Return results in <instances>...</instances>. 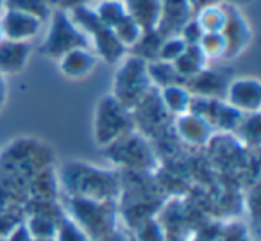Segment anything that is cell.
Listing matches in <instances>:
<instances>
[{
  "mask_svg": "<svg viewBox=\"0 0 261 241\" xmlns=\"http://www.w3.org/2000/svg\"><path fill=\"white\" fill-rule=\"evenodd\" d=\"M127 15L135 20L142 31L158 29L163 0H122Z\"/></svg>",
  "mask_w": 261,
  "mask_h": 241,
  "instance_id": "cell-16",
  "label": "cell"
},
{
  "mask_svg": "<svg viewBox=\"0 0 261 241\" xmlns=\"http://www.w3.org/2000/svg\"><path fill=\"white\" fill-rule=\"evenodd\" d=\"M6 97H8V88H6V81L4 77L0 75V109L6 104Z\"/></svg>",
  "mask_w": 261,
  "mask_h": 241,
  "instance_id": "cell-32",
  "label": "cell"
},
{
  "mask_svg": "<svg viewBox=\"0 0 261 241\" xmlns=\"http://www.w3.org/2000/svg\"><path fill=\"white\" fill-rule=\"evenodd\" d=\"M225 11H227V20H225L222 34L225 38L227 50H225L224 59H232V58H238L250 45L252 31H250L249 22L245 20V16L240 11L238 6H232L229 2H225Z\"/></svg>",
  "mask_w": 261,
  "mask_h": 241,
  "instance_id": "cell-9",
  "label": "cell"
},
{
  "mask_svg": "<svg viewBox=\"0 0 261 241\" xmlns=\"http://www.w3.org/2000/svg\"><path fill=\"white\" fill-rule=\"evenodd\" d=\"M185 48H186V41L181 36H168L161 43L158 59L165 63H174L185 52Z\"/></svg>",
  "mask_w": 261,
  "mask_h": 241,
  "instance_id": "cell-29",
  "label": "cell"
},
{
  "mask_svg": "<svg viewBox=\"0 0 261 241\" xmlns=\"http://www.w3.org/2000/svg\"><path fill=\"white\" fill-rule=\"evenodd\" d=\"M193 18L188 0H163L158 33L163 38L179 36L181 29Z\"/></svg>",
  "mask_w": 261,
  "mask_h": 241,
  "instance_id": "cell-13",
  "label": "cell"
},
{
  "mask_svg": "<svg viewBox=\"0 0 261 241\" xmlns=\"http://www.w3.org/2000/svg\"><path fill=\"white\" fill-rule=\"evenodd\" d=\"M45 22L27 13L11 11L4 9V16L0 18V27H2V36L6 40L13 41H27L29 43L34 36H38Z\"/></svg>",
  "mask_w": 261,
  "mask_h": 241,
  "instance_id": "cell-11",
  "label": "cell"
},
{
  "mask_svg": "<svg viewBox=\"0 0 261 241\" xmlns=\"http://www.w3.org/2000/svg\"><path fill=\"white\" fill-rule=\"evenodd\" d=\"M147 70H149L150 83H152V86L156 90L170 86V84H185V81L179 77V73L175 72L172 63H165L156 59V61L147 63Z\"/></svg>",
  "mask_w": 261,
  "mask_h": 241,
  "instance_id": "cell-21",
  "label": "cell"
},
{
  "mask_svg": "<svg viewBox=\"0 0 261 241\" xmlns=\"http://www.w3.org/2000/svg\"><path fill=\"white\" fill-rule=\"evenodd\" d=\"M234 132L238 134V141L242 145L257 147V143H259V113L243 115Z\"/></svg>",
  "mask_w": 261,
  "mask_h": 241,
  "instance_id": "cell-25",
  "label": "cell"
},
{
  "mask_svg": "<svg viewBox=\"0 0 261 241\" xmlns=\"http://www.w3.org/2000/svg\"><path fill=\"white\" fill-rule=\"evenodd\" d=\"M50 23H48V33L45 36L43 43H41V54L47 58L58 61L61 56L66 52L73 50V48L81 47H90V40L84 36V33L72 22L70 15L66 11L50 13Z\"/></svg>",
  "mask_w": 261,
  "mask_h": 241,
  "instance_id": "cell-6",
  "label": "cell"
},
{
  "mask_svg": "<svg viewBox=\"0 0 261 241\" xmlns=\"http://www.w3.org/2000/svg\"><path fill=\"white\" fill-rule=\"evenodd\" d=\"M218 2H222V0H188V4H190V8H192L193 15H195L197 11H200V9L207 8V6L218 4Z\"/></svg>",
  "mask_w": 261,
  "mask_h": 241,
  "instance_id": "cell-31",
  "label": "cell"
},
{
  "mask_svg": "<svg viewBox=\"0 0 261 241\" xmlns=\"http://www.w3.org/2000/svg\"><path fill=\"white\" fill-rule=\"evenodd\" d=\"M54 241H91V239L66 212H63L58 220Z\"/></svg>",
  "mask_w": 261,
  "mask_h": 241,
  "instance_id": "cell-27",
  "label": "cell"
},
{
  "mask_svg": "<svg viewBox=\"0 0 261 241\" xmlns=\"http://www.w3.org/2000/svg\"><path fill=\"white\" fill-rule=\"evenodd\" d=\"M202 48L204 56L207 59H224L225 58V50H227V45H225V38L222 33H206L202 34L199 43Z\"/></svg>",
  "mask_w": 261,
  "mask_h": 241,
  "instance_id": "cell-28",
  "label": "cell"
},
{
  "mask_svg": "<svg viewBox=\"0 0 261 241\" xmlns=\"http://www.w3.org/2000/svg\"><path fill=\"white\" fill-rule=\"evenodd\" d=\"M152 88L147 61L133 54L123 56L113 75V97L129 111H133Z\"/></svg>",
  "mask_w": 261,
  "mask_h": 241,
  "instance_id": "cell-4",
  "label": "cell"
},
{
  "mask_svg": "<svg viewBox=\"0 0 261 241\" xmlns=\"http://www.w3.org/2000/svg\"><path fill=\"white\" fill-rule=\"evenodd\" d=\"M4 8V0H0V9Z\"/></svg>",
  "mask_w": 261,
  "mask_h": 241,
  "instance_id": "cell-35",
  "label": "cell"
},
{
  "mask_svg": "<svg viewBox=\"0 0 261 241\" xmlns=\"http://www.w3.org/2000/svg\"><path fill=\"white\" fill-rule=\"evenodd\" d=\"M98 58L90 47H81L73 48V50L66 52L65 56L58 59V68L59 73L66 79L79 81L88 77L95 68H97Z\"/></svg>",
  "mask_w": 261,
  "mask_h": 241,
  "instance_id": "cell-12",
  "label": "cell"
},
{
  "mask_svg": "<svg viewBox=\"0 0 261 241\" xmlns=\"http://www.w3.org/2000/svg\"><path fill=\"white\" fill-rule=\"evenodd\" d=\"M59 216L58 218H52L50 215H45V212H38V211L34 212L25 225L31 239H54Z\"/></svg>",
  "mask_w": 261,
  "mask_h": 241,
  "instance_id": "cell-22",
  "label": "cell"
},
{
  "mask_svg": "<svg viewBox=\"0 0 261 241\" xmlns=\"http://www.w3.org/2000/svg\"><path fill=\"white\" fill-rule=\"evenodd\" d=\"M58 182L65 197L88 200L118 202L122 191L118 170L102 168L84 161L65 163L59 170Z\"/></svg>",
  "mask_w": 261,
  "mask_h": 241,
  "instance_id": "cell-1",
  "label": "cell"
},
{
  "mask_svg": "<svg viewBox=\"0 0 261 241\" xmlns=\"http://www.w3.org/2000/svg\"><path fill=\"white\" fill-rule=\"evenodd\" d=\"M93 9L97 13L98 20L106 27H109V29H113L116 23L122 22L127 16V11L123 8L122 0H100Z\"/></svg>",
  "mask_w": 261,
  "mask_h": 241,
  "instance_id": "cell-24",
  "label": "cell"
},
{
  "mask_svg": "<svg viewBox=\"0 0 261 241\" xmlns=\"http://www.w3.org/2000/svg\"><path fill=\"white\" fill-rule=\"evenodd\" d=\"M47 2H48L50 6H54V4H56V0H47Z\"/></svg>",
  "mask_w": 261,
  "mask_h": 241,
  "instance_id": "cell-34",
  "label": "cell"
},
{
  "mask_svg": "<svg viewBox=\"0 0 261 241\" xmlns=\"http://www.w3.org/2000/svg\"><path fill=\"white\" fill-rule=\"evenodd\" d=\"M127 241H136V239H135V237H129V239H127Z\"/></svg>",
  "mask_w": 261,
  "mask_h": 241,
  "instance_id": "cell-37",
  "label": "cell"
},
{
  "mask_svg": "<svg viewBox=\"0 0 261 241\" xmlns=\"http://www.w3.org/2000/svg\"><path fill=\"white\" fill-rule=\"evenodd\" d=\"M135 239L136 241H167V230L165 225L154 216L142 220L135 225Z\"/></svg>",
  "mask_w": 261,
  "mask_h": 241,
  "instance_id": "cell-26",
  "label": "cell"
},
{
  "mask_svg": "<svg viewBox=\"0 0 261 241\" xmlns=\"http://www.w3.org/2000/svg\"><path fill=\"white\" fill-rule=\"evenodd\" d=\"M172 129H174V136L179 141L197 148L207 147L211 138L217 134L206 120L192 111L172 118Z\"/></svg>",
  "mask_w": 261,
  "mask_h": 241,
  "instance_id": "cell-10",
  "label": "cell"
},
{
  "mask_svg": "<svg viewBox=\"0 0 261 241\" xmlns=\"http://www.w3.org/2000/svg\"><path fill=\"white\" fill-rule=\"evenodd\" d=\"M31 58V45L27 41L0 40V75H15L27 66Z\"/></svg>",
  "mask_w": 261,
  "mask_h": 241,
  "instance_id": "cell-14",
  "label": "cell"
},
{
  "mask_svg": "<svg viewBox=\"0 0 261 241\" xmlns=\"http://www.w3.org/2000/svg\"><path fill=\"white\" fill-rule=\"evenodd\" d=\"M197 25L200 27L204 34L206 33H222L227 20V11H225V2H218V4L207 6V8L200 9L193 15Z\"/></svg>",
  "mask_w": 261,
  "mask_h": 241,
  "instance_id": "cell-19",
  "label": "cell"
},
{
  "mask_svg": "<svg viewBox=\"0 0 261 241\" xmlns=\"http://www.w3.org/2000/svg\"><path fill=\"white\" fill-rule=\"evenodd\" d=\"M207 61L210 59L204 56L202 48L199 45H186L185 52L172 65H174L175 72L179 73L182 81H188L190 77L197 75L204 68H207Z\"/></svg>",
  "mask_w": 261,
  "mask_h": 241,
  "instance_id": "cell-18",
  "label": "cell"
},
{
  "mask_svg": "<svg viewBox=\"0 0 261 241\" xmlns=\"http://www.w3.org/2000/svg\"><path fill=\"white\" fill-rule=\"evenodd\" d=\"M224 100L242 115L259 113L261 83L256 77H236L227 83Z\"/></svg>",
  "mask_w": 261,
  "mask_h": 241,
  "instance_id": "cell-8",
  "label": "cell"
},
{
  "mask_svg": "<svg viewBox=\"0 0 261 241\" xmlns=\"http://www.w3.org/2000/svg\"><path fill=\"white\" fill-rule=\"evenodd\" d=\"M2 38H4V36H2V27H0V40H2Z\"/></svg>",
  "mask_w": 261,
  "mask_h": 241,
  "instance_id": "cell-36",
  "label": "cell"
},
{
  "mask_svg": "<svg viewBox=\"0 0 261 241\" xmlns=\"http://www.w3.org/2000/svg\"><path fill=\"white\" fill-rule=\"evenodd\" d=\"M135 129L133 113L120 104L111 93L98 98L93 113V140L98 147L106 148Z\"/></svg>",
  "mask_w": 261,
  "mask_h": 241,
  "instance_id": "cell-5",
  "label": "cell"
},
{
  "mask_svg": "<svg viewBox=\"0 0 261 241\" xmlns=\"http://www.w3.org/2000/svg\"><path fill=\"white\" fill-rule=\"evenodd\" d=\"M130 113H133L136 130H140V132L149 138V140L163 134L165 127H167L172 120V116L167 113L165 105L161 104L160 93H158L156 88H152V90L143 97V100Z\"/></svg>",
  "mask_w": 261,
  "mask_h": 241,
  "instance_id": "cell-7",
  "label": "cell"
},
{
  "mask_svg": "<svg viewBox=\"0 0 261 241\" xmlns=\"http://www.w3.org/2000/svg\"><path fill=\"white\" fill-rule=\"evenodd\" d=\"M229 81L224 79V75L218 72H213L210 68H204L197 75L185 81V86L193 97H206V98H224L225 88Z\"/></svg>",
  "mask_w": 261,
  "mask_h": 241,
  "instance_id": "cell-15",
  "label": "cell"
},
{
  "mask_svg": "<svg viewBox=\"0 0 261 241\" xmlns=\"http://www.w3.org/2000/svg\"><path fill=\"white\" fill-rule=\"evenodd\" d=\"M163 40L165 38L158 33V29L143 31L142 36H140V40L136 41V45L130 48V54L136 56V58H140V59H143V61H147V63L156 61Z\"/></svg>",
  "mask_w": 261,
  "mask_h": 241,
  "instance_id": "cell-20",
  "label": "cell"
},
{
  "mask_svg": "<svg viewBox=\"0 0 261 241\" xmlns=\"http://www.w3.org/2000/svg\"><path fill=\"white\" fill-rule=\"evenodd\" d=\"M4 9L27 13V15L40 18L41 22H47L52 13L50 4L47 0H4Z\"/></svg>",
  "mask_w": 261,
  "mask_h": 241,
  "instance_id": "cell-23",
  "label": "cell"
},
{
  "mask_svg": "<svg viewBox=\"0 0 261 241\" xmlns=\"http://www.w3.org/2000/svg\"><path fill=\"white\" fill-rule=\"evenodd\" d=\"M104 154L118 172L152 173L158 170V152L150 140L140 130H130L104 148Z\"/></svg>",
  "mask_w": 261,
  "mask_h": 241,
  "instance_id": "cell-2",
  "label": "cell"
},
{
  "mask_svg": "<svg viewBox=\"0 0 261 241\" xmlns=\"http://www.w3.org/2000/svg\"><path fill=\"white\" fill-rule=\"evenodd\" d=\"M222 2H229L232 6H238V4H249L250 0H222Z\"/></svg>",
  "mask_w": 261,
  "mask_h": 241,
  "instance_id": "cell-33",
  "label": "cell"
},
{
  "mask_svg": "<svg viewBox=\"0 0 261 241\" xmlns=\"http://www.w3.org/2000/svg\"><path fill=\"white\" fill-rule=\"evenodd\" d=\"M158 93H160L161 104L165 105V109H167V113L172 118L190 111L192 93H190L185 84H170V86L160 88Z\"/></svg>",
  "mask_w": 261,
  "mask_h": 241,
  "instance_id": "cell-17",
  "label": "cell"
},
{
  "mask_svg": "<svg viewBox=\"0 0 261 241\" xmlns=\"http://www.w3.org/2000/svg\"><path fill=\"white\" fill-rule=\"evenodd\" d=\"M91 0H56V8L61 9V11H72V9L83 8V6H90Z\"/></svg>",
  "mask_w": 261,
  "mask_h": 241,
  "instance_id": "cell-30",
  "label": "cell"
},
{
  "mask_svg": "<svg viewBox=\"0 0 261 241\" xmlns=\"http://www.w3.org/2000/svg\"><path fill=\"white\" fill-rule=\"evenodd\" d=\"M65 212L90 236L91 241L100 239L118 229V202L66 197Z\"/></svg>",
  "mask_w": 261,
  "mask_h": 241,
  "instance_id": "cell-3",
  "label": "cell"
}]
</instances>
